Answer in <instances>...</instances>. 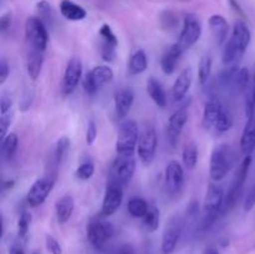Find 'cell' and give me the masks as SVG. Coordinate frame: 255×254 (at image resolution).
I'll use <instances>...</instances> for the list:
<instances>
[{
  "label": "cell",
  "mask_w": 255,
  "mask_h": 254,
  "mask_svg": "<svg viewBox=\"0 0 255 254\" xmlns=\"http://www.w3.org/2000/svg\"><path fill=\"white\" fill-rule=\"evenodd\" d=\"M252 34L251 29L243 20H238L234 24L232 35L224 46L222 61L227 66L238 65L243 55L246 54L249 44H251Z\"/></svg>",
  "instance_id": "obj_1"
},
{
  "label": "cell",
  "mask_w": 255,
  "mask_h": 254,
  "mask_svg": "<svg viewBox=\"0 0 255 254\" xmlns=\"http://www.w3.org/2000/svg\"><path fill=\"white\" fill-rule=\"evenodd\" d=\"M224 198H226V194L221 186L211 183L207 187L203 202V218L201 222L202 231H207L211 228L214 222L218 219V217L222 216Z\"/></svg>",
  "instance_id": "obj_2"
},
{
  "label": "cell",
  "mask_w": 255,
  "mask_h": 254,
  "mask_svg": "<svg viewBox=\"0 0 255 254\" xmlns=\"http://www.w3.org/2000/svg\"><path fill=\"white\" fill-rule=\"evenodd\" d=\"M234 157L236 154L228 144L223 143L214 147L209 162V176L214 182L221 181L229 173L234 166Z\"/></svg>",
  "instance_id": "obj_3"
},
{
  "label": "cell",
  "mask_w": 255,
  "mask_h": 254,
  "mask_svg": "<svg viewBox=\"0 0 255 254\" xmlns=\"http://www.w3.org/2000/svg\"><path fill=\"white\" fill-rule=\"evenodd\" d=\"M139 139V129L133 120H126L120 126L116 139V152L120 154L134 153Z\"/></svg>",
  "instance_id": "obj_4"
},
{
  "label": "cell",
  "mask_w": 255,
  "mask_h": 254,
  "mask_svg": "<svg viewBox=\"0 0 255 254\" xmlns=\"http://www.w3.org/2000/svg\"><path fill=\"white\" fill-rule=\"evenodd\" d=\"M25 37L29 47L45 51L49 42V34L45 22L40 17H27L25 22Z\"/></svg>",
  "instance_id": "obj_5"
},
{
  "label": "cell",
  "mask_w": 255,
  "mask_h": 254,
  "mask_svg": "<svg viewBox=\"0 0 255 254\" xmlns=\"http://www.w3.org/2000/svg\"><path fill=\"white\" fill-rule=\"evenodd\" d=\"M114 70L111 67L106 65H99L87 72L86 76L82 79V86L87 95L95 96L101 87L106 86L114 80Z\"/></svg>",
  "instance_id": "obj_6"
},
{
  "label": "cell",
  "mask_w": 255,
  "mask_h": 254,
  "mask_svg": "<svg viewBox=\"0 0 255 254\" xmlns=\"http://www.w3.org/2000/svg\"><path fill=\"white\" fill-rule=\"evenodd\" d=\"M124 184L112 177L106 186L101 206V217H111L119 211L124 201Z\"/></svg>",
  "instance_id": "obj_7"
},
{
  "label": "cell",
  "mask_w": 255,
  "mask_h": 254,
  "mask_svg": "<svg viewBox=\"0 0 255 254\" xmlns=\"http://www.w3.org/2000/svg\"><path fill=\"white\" fill-rule=\"evenodd\" d=\"M157 132L153 126H146L139 133L137 144V156L144 166H149L156 157L157 151Z\"/></svg>",
  "instance_id": "obj_8"
},
{
  "label": "cell",
  "mask_w": 255,
  "mask_h": 254,
  "mask_svg": "<svg viewBox=\"0 0 255 254\" xmlns=\"http://www.w3.org/2000/svg\"><path fill=\"white\" fill-rule=\"evenodd\" d=\"M184 221L179 214H174L167 221L162 234V254H171L176 249L183 231Z\"/></svg>",
  "instance_id": "obj_9"
},
{
  "label": "cell",
  "mask_w": 255,
  "mask_h": 254,
  "mask_svg": "<svg viewBox=\"0 0 255 254\" xmlns=\"http://www.w3.org/2000/svg\"><path fill=\"white\" fill-rule=\"evenodd\" d=\"M202 35V25L199 20L197 19L196 15L188 14L186 15L183 21V27L179 34L178 40L176 44L181 49L182 52H186L187 50L191 49L193 45L197 44Z\"/></svg>",
  "instance_id": "obj_10"
},
{
  "label": "cell",
  "mask_w": 255,
  "mask_h": 254,
  "mask_svg": "<svg viewBox=\"0 0 255 254\" xmlns=\"http://www.w3.org/2000/svg\"><path fill=\"white\" fill-rule=\"evenodd\" d=\"M56 182V177L45 174L41 178L36 179L30 187L26 194V202L30 207H39L46 201L47 196L52 191Z\"/></svg>",
  "instance_id": "obj_11"
},
{
  "label": "cell",
  "mask_w": 255,
  "mask_h": 254,
  "mask_svg": "<svg viewBox=\"0 0 255 254\" xmlns=\"http://www.w3.org/2000/svg\"><path fill=\"white\" fill-rule=\"evenodd\" d=\"M87 239L94 248H102L106 242L114 236V227L111 223L102 219H94L87 224Z\"/></svg>",
  "instance_id": "obj_12"
},
{
  "label": "cell",
  "mask_w": 255,
  "mask_h": 254,
  "mask_svg": "<svg viewBox=\"0 0 255 254\" xmlns=\"http://www.w3.org/2000/svg\"><path fill=\"white\" fill-rule=\"evenodd\" d=\"M188 101H187L186 104L182 105L179 109H177L176 111L171 115V117H169L168 120V125H167V138H168L169 143L173 147L177 146L179 136H181L182 131H183L184 126H186L187 121H188Z\"/></svg>",
  "instance_id": "obj_13"
},
{
  "label": "cell",
  "mask_w": 255,
  "mask_h": 254,
  "mask_svg": "<svg viewBox=\"0 0 255 254\" xmlns=\"http://www.w3.org/2000/svg\"><path fill=\"white\" fill-rule=\"evenodd\" d=\"M136 171V157L134 153L120 154L117 153L112 164V177L122 184H126L131 181Z\"/></svg>",
  "instance_id": "obj_14"
},
{
  "label": "cell",
  "mask_w": 255,
  "mask_h": 254,
  "mask_svg": "<svg viewBox=\"0 0 255 254\" xmlns=\"http://www.w3.org/2000/svg\"><path fill=\"white\" fill-rule=\"evenodd\" d=\"M82 77V62L79 57H71L67 61L65 69L64 79H62L61 91L64 96H69L79 86Z\"/></svg>",
  "instance_id": "obj_15"
},
{
  "label": "cell",
  "mask_w": 255,
  "mask_h": 254,
  "mask_svg": "<svg viewBox=\"0 0 255 254\" xmlns=\"http://www.w3.org/2000/svg\"><path fill=\"white\" fill-rule=\"evenodd\" d=\"M164 184L168 194L177 196L184 186V171L178 161H171L164 172Z\"/></svg>",
  "instance_id": "obj_16"
},
{
  "label": "cell",
  "mask_w": 255,
  "mask_h": 254,
  "mask_svg": "<svg viewBox=\"0 0 255 254\" xmlns=\"http://www.w3.org/2000/svg\"><path fill=\"white\" fill-rule=\"evenodd\" d=\"M134 101V94L131 89H121L115 94V111L119 119H125L131 111Z\"/></svg>",
  "instance_id": "obj_17"
},
{
  "label": "cell",
  "mask_w": 255,
  "mask_h": 254,
  "mask_svg": "<svg viewBox=\"0 0 255 254\" xmlns=\"http://www.w3.org/2000/svg\"><path fill=\"white\" fill-rule=\"evenodd\" d=\"M208 24L216 44L218 45V46L223 45L229 34V24L226 20V17L218 14L212 15V16L209 17Z\"/></svg>",
  "instance_id": "obj_18"
},
{
  "label": "cell",
  "mask_w": 255,
  "mask_h": 254,
  "mask_svg": "<svg viewBox=\"0 0 255 254\" xmlns=\"http://www.w3.org/2000/svg\"><path fill=\"white\" fill-rule=\"evenodd\" d=\"M223 111L224 109L218 99H216V97L209 99L204 106L203 120H202V125H203L204 128H213Z\"/></svg>",
  "instance_id": "obj_19"
},
{
  "label": "cell",
  "mask_w": 255,
  "mask_h": 254,
  "mask_svg": "<svg viewBox=\"0 0 255 254\" xmlns=\"http://www.w3.org/2000/svg\"><path fill=\"white\" fill-rule=\"evenodd\" d=\"M192 84V69L191 67H186L183 71L179 74L174 81L173 87H172V96H173L174 101H182L186 97L187 92H188L189 87Z\"/></svg>",
  "instance_id": "obj_20"
},
{
  "label": "cell",
  "mask_w": 255,
  "mask_h": 254,
  "mask_svg": "<svg viewBox=\"0 0 255 254\" xmlns=\"http://www.w3.org/2000/svg\"><path fill=\"white\" fill-rule=\"evenodd\" d=\"M75 209V201L71 194H65L55 203V216L60 224H65L71 218Z\"/></svg>",
  "instance_id": "obj_21"
},
{
  "label": "cell",
  "mask_w": 255,
  "mask_h": 254,
  "mask_svg": "<svg viewBox=\"0 0 255 254\" xmlns=\"http://www.w3.org/2000/svg\"><path fill=\"white\" fill-rule=\"evenodd\" d=\"M241 149L246 156L253 153L255 149V115L247 117V124L241 137Z\"/></svg>",
  "instance_id": "obj_22"
},
{
  "label": "cell",
  "mask_w": 255,
  "mask_h": 254,
  "mask_svg": "<svg viewBox=\"0 0 255 254\" xmlns=\"http://www.w3.org/2000/svg\"><path fill=\"white\" fill-rule=\"evenodd\" d=\"M29 52H27V59H26V70L27 75L32 81L39 77L40 72H41L42 64H44V51L37 49H32L29 47Z\"/></svg>",
  "instance_id": "obj_23"
},
{
  "label": "cell",
  "mask_w": 255,
  "mask_h": 254,
  "mask_svg": "<svg viewBox=\"0 0 255 254\" xmlns=\"http://www.w3.org/2000/svg\"><path fill=\"white\" fill-rule=\"evenodd\" d=\"M183 52L181 51V49L178 47V45L173 44L166 50L163 55L161 57V69L163 71L164 75H172L176 70L177 62H178L179 57Z\"/></svg>",
  "instance_id": "obj_24"
},
{
  "label": "cell",
  "mask_w": 255,
  "mask_h": 254,
  "mask_svg": "<svg viewBox=\"0 0 255 254\" xmlns=\"http://www.w3.org/2000/svg\"><path fill=\"white\" fill-rule=\"evenodd\" d=\"M146 90L152 101H153L159 109H164V107L167 106L166 91H164V87L162 86V84L158 80L154 79V77H149L146 82Z\"/></svg>",
  "instance_id": "obj_25"
},
{
  "label": "cell",
  "mask_w": 255,
  "mask_h": 254,
  "mask_svg": "<svg viewBox=\"0 0 255 254\" xmlns=\"http://www.w3.org/2000/svg\"><path fill=\"white\" fill-rule=\"evenodd\" d=\"M60 12L65 19L70 20V21H81L87 15L86 10L72 0H61Z\"/></svg>",
  "instance_id": "obj_26"
},
{
  "label": "cell",
  "mask_w": 255,
  "mask_h": 254,
  "mask_svg": "<svg viewBox=\"0 0 255 254\" xmlns=\"http://www.w3.org/2000/svg\"><path fill=\"white\" fill-rule=\"evenodd\" d=\"M238 71H239L238 65L228 66L224 70H222L218 75L219 86H221L222 89H226L231 92H236V80H237V75H238Z\"/></svg>",
  "instance_id": "obj_27"
},
{
  "label": "cell",
  "mask_w": 255,
  "mask_h": 254,
  "mask_svg": "<svg viewBox=\"0 0 255 254\" xmlns=\"http://www.w3.org/2000/svg\"><path fill=\"white\" fill-rule=\"evenodd\" d=\"M147 66H148V61H147V55L144 52V50L139 49L137 51H134L133 55L131 56L128 65L131 75L142 74V72L146 71Z\"/></svg>",
  "instance_id": "obj_28"
},
{
  "label": "cell",
  "mask_w": 255,
  "mask_h": 254,
  "mask_svg": "<svg viewBox=\"0 0 255 254\" xmlns=\"http://www.w3.org/2000/svg\"><path fill=\"white\" fill-rule=\"evenodd\" d=\"M17 144H19V137L15 132H9L4 138L1 139V154L4 159L9 161L16 153Z\"/></svg>",
  "instance_id": "obj_29"
},
{
  "label": "cell",
  "mask_w": 255,
  "mask_h": 254,
  "mask_svg": "<svg viewBox=\"0 0 255 254\" xmlns=\"http://www.w3.org/2000/svg\"><path fill=\"white\" fill-rule=\"evenodd\" d=\"M149 204L141 197H133L127 203V211L134 218H143L148 212Z\"/></svg>",
  "instance_id": "obj_30"
},
{
  "label": "cell",
  "mask_w": 255,
  "mask_h": 254,
  "mask_svg": "<svg viewBox=\"0 0 255 254\" xmlns=\"http://www.w3.org/2000/svg\"><path fill=\"white\" fill-rule=\"evenodd\" d=\"M70 144H71V142H70V139L67 138L66 136L60 137L56 141L54 148H52L51 158L54 159L57 164H61L62 161L66 158L67 153H69Z\"/></svg>",
  "instance_id": "obj_31"
},
{
  "label": "cell",
  "mask_w": 255,
  "mask_h": 254,
  "mask_svg": "<svg viewBox=\"0 0 255 254\" xmlns=\"http://www.w3.org/2000/svg\"><path fill=\"white\" fill-rule=\"evenodd\" d=\"M182 161L187 169H194L198 162V148L194 143H187L182 152Z\"/></svg>",
  "instance_id": "obj_32"
},
{
  "label": "cell",
  "mask_w": 255,
  "mask_h": 254,
  "mask_svg": "<svg viewBox=\"0 0 255 254\" xmlns=\"http://www.w3.org/2000/svg\"><path fill=\"white\" fill-rule=\"evenodd\" d=\"M144 227L148 232H156L159 227V211L154 204H149L148 212L142 218Z\"/></svg>",
  "instance_id": "obj_33"
},
{
  "label": "cell",
  "mask_w": 255,
  "mask_h": 254,
  "mask_svg": "<svg viewBox=\"0 0 255 254\" xmlns=\"http://www.w3.org/2000/svg\"><path fill=\"white\" fill-rule=\"evenodd\" d=\"M212 71V57L208 55H204L199 61L198 66V80L199 84L204 85L209 80Z\"/></svg>",
  "instance_id": "obj_34"
},
{
  "label": "cell",
  "mask_w": 255,
  "mask_h": 254,
  "mask_svg": "<svg viewBox=\"0 0 255 254\" xmlns=\"http://www.w3.org/2000/svg\"><path fill=\"white\" fill-rule=\"evenodd\" d=\"M37 12H39V17L44 22L51 25L54 21V10H52L51 5L46 1V0H40L36 5Z\"/></svg>",
  "instance_id": "obj_35"
},
{
  "label": "cell",
  "mask_w": 255,
  "mask_h": 254,
  "mask_svg": "<svg viewBox=\"0 0 255 254\" xmlns=\"http://www.w3.org/2000/svg\"><path fill=\"white\" fill-rule=\"evenodd\" d=\"M95 174V164L92 161H85L77 167V169L75 171V176L77 179H81V181H87V179L91 178Z\"/></svg>",
  "instance_id": "obj_36"
},
{
  "label": "cell",
  "mask_w": 255,
  "mask_h": 254,
  "mask_svg": "<svg viewBox=\"0 0 255 254\" xmlns=\"http://www.w3.org/2000/svg\"><path fill=\"white\" fill-rule=\"evenodd\" d=\"M249 80H251V72L247 67H241L237 75L236 80V94H241L248 89Z\"/></svg>",
  "instance_id": "obj_37"
},
{
  "label": "cell",
  "mask_w": 255,
  "mask_h": 254,
  "mask_svg": "<svg viewBox=\"0 0 255 254\" xmlns=\"http://www.w3.org/2000/svg\"><path fill=\"white\" fill-rule=\"evenodd\" d=\"M31 223V214L27 211H22L17 219V236L20 238H26L29 233V227Z\"/></svg>",
  "instance_id": "obj_38"
},
{
  "label": "cell",
  "mask_w": 255,
  "mask_h": 254,
  "mask_svg": "<svg viewBox=\"0 0 255 254\" xmlns=\"http://www.w3.org/2000/svg\"><path fill=\"white\" fill-rule=\"evenodd\" d=\"M232 126H233V119H232L231 115L224 110V111L222 112L221 116H219L214 128H216L217 132H219V133H224V132L229 131V129L232 128Z\"/></svg>",
  "instance_id": "obj_39"
},
{
  "label": "cell",
  "mask_w": 255,
  "mask_h": 254,
  "mask_svg": "<svg viewBox=\"0 0 255 254\" xmlns=\"http://www.w3.org/2000/svg\"><path fill=\"white\" fill-rule=\"evenodd\" d=\"M99 34H100V36L102 37V41L109 42V44L115 45V46H117V45H119V40H117L116 34H115L114 30L111 29V26H110L109 24L102 25L99 30Z\"/></svg>",
  "instance_id": "obj_40"
},
{
  "label": "cell",
  "mask_w": 255,
  "mask_h": 254,
  "mask_svg": "<svg viewBox=\"0 0 255 254\" xmlns=\"http://www.w3.org/2000/svg\"><path fill=\"white\" fill-rule=\"evenodd\" d=\"M32 100H34V91L32 89H26L22 94L21 100L19 102V110L21 112H26L32 105Z\"/></svg>",
  "instance_id": "obj_41"
},
{
  "label": "cell",
  "mask_w": 255,
  "mask_h": 254,
  "mask_svg": "<svg viewBox=\"0 0 255 254\" xmlns=\"http://www.w3.org/2000/svg\"><path fill=\"white\" fill-rule=\"evenodd\" d=\"M116 47L115 45L109 44V42H102V47H101V56L105 61L111 62L114 61L115 57H116Z\"/></svg>",
  "instance_id": "obj_42"
},
{
  "label": "cell",
  "mask_w": 255,
  "mask_h": 254,
  "mask_svg": "<svg viewBox=\"0 0 255 254\" xmlns=\"http://www.w3.org/2000/svg\"><path fill=\"white\" fill-rule=\"evenodd\" d=\"M11 121H12L11 112H7V114L1 115V117H0V138L1 139L9 133L7 129H9L10 125H11Z\"/></svg>",
  "instance_id": "obj_43"
},
{
  "label": "cell",
  "mask_w": 255,
  "mask_h": 254,
  "mask_svg": "<svg viewBox=\"0 0 255 254\" xmlns=\"http://www.w3.org/2000/svg\"><path fill=\"white\" fill-rule=\"evenodd\" d=\"M97 137V125L95 122V120H90L89 125H87V129H86V143L89 146H92L96 141Z\"/></svg>",
  "instance_id": "obj_44"
},
{
  "label": "cell",
  "mask_w": 255,
  "mask_h": 254,
  "mask_svg": "<svg viewBox=\"0 0 255 254\" xmlns=\"http://www.w3.org/2000/svg\"><path fill=\"white\" fill-rule=\"evenodd\" d=\"M45 243H46V248L50 254H62V248L56 238H54L52 236H46Z\"/></svg>",
  "instance_id": "obj_45"
},
{
  "label": "cell",
  "mask_w": 255,
  "mask_h": 254,
  "mask_svg": "<svg viewBox=\"0 0 255 254\" xmlns=\"http://www.w3.org/2000/svg\"><path fill=\"white\" fill-rule=\"evenodd\" d=\"M12 24V12L11 11H6L1 15L0 17V31L4 34L6 32L7 30L10 29Z\"/></svg>",
  "instance_id": "obj_46"
},
{
  "label": "cell",
  "mask_w": 255,
  "mask_h": 254,
  "mask_svg": "<svg viewBox=\"0 0 255 254\" xmlns=\"http://www.w3.org/2000/svg\"><path fill=\"white\" fill-rule=\"evenodd\" d=\"M255 207V186L252 187L244 199V211L251 212Z\"/></svg>",
  "instance_id": "obj_47"
},
{
  "label": "cell",
  "mask_w": 255,
  "mask_h": 254,
  "mask_svg": "<svg viewBox=\"0 0 255 254\" xmlns=\"http://www.w3.org/2000/svg\"><path fill=\"white\" fill-rule=\"evenodd\" d=\"M10 74V69H9V64H7L6 60L2 57L0 60V85H4L6 82L7 77H9Z\"/></svg>",
  "instance_id": "obj_48"
},
{
  "label": "cell",
  "mask_w": 255,
  "mask_h": 254,
  "mask_svg": "<svg viewBox=\"0 0 255 254\" xmlns=\"http://www.w3.org/2000/svg\"><path fill=\"white\" fill-rule=\"evenodd\" d=\"M162 22H164L163 26L167 29H174L177 25V19L172 12H164L163 17H162Z\"/></svg>",
  "instance_id": "obj_49"
},
{
  "label": "cell",
  "mask_w": 255,
  "mask_h": 254,
  "mask_svg": "<svg viewBox=\"0 0 255 254\" xmlns=\"http://www.w3.org/2000/svg\"><path fill=\"white\" fill-rule=\"evenodd\" d=\"M12 101L10 97L2 96L1 100H0V115H5L7 112L11 111Z\"/></svg>",
  "instance_id": "obj_50"
},
{
  "label": "cell",
  "mask_w": 255,
  "mask_h": 254,
  "mask_svg": "<svg viewBox=\"0 0 255 254\" xmlns=\"http://www.w3.org/2000/svg\"><path fill=\"white\" fill-rule=\"evenodd\" d=\"M229 4H231V6L233 7V10H236V12H238V14L241 15V16L246 17V14H244L243 9H242L241 5H239L238 2H237V0H229Z\"/></svg>",
  "instance_id": "obj_51"
},
{
  "label": "cell",
  "mask_w": 255,
  "mask_h": 254,
  "mask_svg": "<svg viewBox=\"0 0 255 254\" xmlns=\"http://www.w3.org/2000/svg\"><path fill=\"white\" fill-rule=\"evenodd\" d=\"M14 186H15V181H14V179H7V181L2 182V189H4V191H7V189H11Z\"/></svg>",
  "instance_id": "obj_52"
},
{
  "label": "cell",
  "mask_w": 255,
  "mask_h": 254,
  "mask_svg": "<svg viewBox=\"0 0 255 254\" xmlns=\"http://www.w3.org/2000/svg\"><path fill=\"white\" fill-rule=\"evenodd\" d=\"M119 254H136L134 253L133 248L131 246H124L121 249H120Z\"/></svg>",
  "instance_id": "obj_53"
},
{
  "label": "cell",
  "mask_w": 255,
  "mask_h": 254,
  "mask_svg": "<svg viewBox=\"0 0 255 254\" xmlns=\"http://www.w3.org/2000/svg\"><path fill=\"white\" fill-rule=\"evenodd\" d=\"M9 254H25V253L19 246H12V247H10Z\"/></svg>",
  "instance_id": "obj_54"
},
{
  "label": "cell",
  "mask_w": 255,
  "mask_h": 254,
  "mask_svg": "<svg viewBox=\"0 0 255 254\" xmlns=\"http://www.w3.org/2000/svg\"><path fill=\"white\" fill-rule=\"evenodd\" d=\"M203 254H219V251L216 248V247H207L203 251Z\"/></svg>",
  "instance_id": "obj_55"
},
{
  "label": "cell",
  "mask_w": 255,
  "mask_h": 254,
  "mask_svg": "<svg viewBox=\"0 0 255 254\" xmlns=\"http://www.w3.org/2000/svg\"><path fill=\"white\" fill-rule=\"evenodd\" d=\"M252 99H253L254 105H255V62H254V75H253V95H252Z\"/></svg>",
  "instance_id": "obj_56"
}]
</instances>
